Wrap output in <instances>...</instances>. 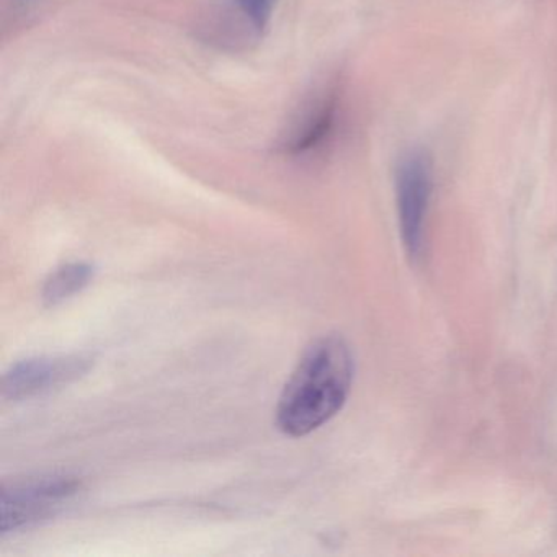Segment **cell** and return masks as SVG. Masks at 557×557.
Segmentation results:
<instances>
[{"label": "cell", "instance_id": "1", "mask_svg": "<svg viewBox=\"0 0 557 557\" xmlns=\"http://www.w3.org/2000/svg\"><path fill=\"white\" fill-rule=\"evenodd\" d=\"M351 383L354 357L347 342L337 335L312 342L280 396L276 425L289 436L309 435L341 412Z\"/></svg>", "mask_w": 557, "mask_h": 557}, {"label": "cell", "instance_id": "2", "mask_svg": "<svg viewBox=\"0 0 557 557\" xmlns=\"http://www.w3.org/2000/svg\"><path fill=\"white\" fill-rule=\"evenodd\" d=\"M430 197H432L430 162L420 152H410L400 161L396 177L400 237L410 260L420 259L422 256Z\"/></svg>", "mask_w": 557, "mask_h": 557}, {"label": "cell", "instance_id": "3", "mask_svg": "<svg viewBox=\"0 0 557 557\" xmlns=\"http://www.w3.org/2000/svg\"><path fill=\"white\" fill-rule=\"evenodd\" d=\"M81 484L71 478L28 479L2 488V533L37 523L50 517L67 498L79 491Z\"/></svg>", "mask_w": 557, "mask_h": 557}, {"label": "cell", "instance_id": "4", "mask_svg": "<svg viewBox=\"0 0 557 557\" xmlns=\"http://www.w3.org/2000/svg\"><path fill=\"white\" fill-rule=\"evenodd\" d=\"M92 367L87 355L41 357L25 360L11 368L2 380V396L9 400L30 399L50 393L84 376Z\"/></svg>", "mask_w": 557, "mask_h": 557}, {"label": "cell", "instance_id": "5", "mask_svg": "<svg viewBox=\"0 0 557 557\" xmlns=\"http://www.w3.org/2000/svg\"><path fill=\"white\" fill-rule=\"evenodd\" d=\"M94 269L87 263H67L57 272L51 273L45 283L44 302L47 306H58L70 299L89 285Z\"/></svg>", "mask_w": 557, "mask_h": 557}, {"label": "cell", "instance_id": "6", "mask_svg": "<svg viewBox=\"0 0 557 557\" xmlns=\"http://www.w3.org/2000/svg\"><path fill=\"white\" fill-rule=\"evenodd\" d=\"M253 30L262 32L272 18L276 0H233Z\"/></svg>", "mask_w": 557, "mask_h": 557}]
</instances>
